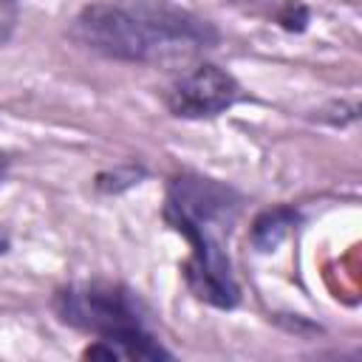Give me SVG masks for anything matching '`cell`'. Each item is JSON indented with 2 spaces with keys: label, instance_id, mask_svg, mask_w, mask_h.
Listing matches in <instances>:
<instances>
[{
  "label": "cell",
  "instance_id": "1",
  "mask_svg": "<svg viewBox=\"0 0 362 362\" xmlns=\"http://www.w3.org/2000/svg\"><path fill=\"white\" fill-rule=\"evenodd\" d=\"M71 34L79 45L119 62H189L218 42L209 20L167 0H99L85 6Z\"/></svg>",
  "mask_w": 362,
  "mask_h": 362
},
{
  "label": "cell",
  "instance_id": "4",
  "mask_svg": "<svg viewBox=\"0 0 362 362\" xmlns=\"http://www.w3.org/2000/svg\"><path fill=\"white\" fill-rule=\"evenodd\" d=\"M240 96L238 79L221 65L204 62L181 74L167 88V110L178 119H206L232 107Z\"/></svg>",
  "mask_w": 362,
  "mask_h": 362
},
{
  "label": "cell",
  "instance_id": "5",
  "mask_svg": "<svg viewBox=\"0 0 362 362\" xmlns=\"http://www.w3.org/2000/svg\"><path fill=\"white\" fill-rule=\"evenodd\" d=\"M85 356H99V359H170V351L161 348V342L147 334H124V337H110V339H96L93 345L85 348Z\"/></svg>",
  "mask_w": 362,
  "mask_h": 362
},
{
  "label": "cell",
  "instance_id": "7",
  "mask_svg": "<svg viewBox=\"0 0 362 362\" xmlns=\"http://www.w3.org/2000/svg\"><path fill=\"white\" fill-rule=\"evenodd\" d=\"M17 17H20V6H17V0H0V45L14 34V28H17Z\"/></svg>",
  "mask_w": 362,
  "mask_h": 362
},
{
  "label": "cell",
  "instance_id": "2",
  "mask_svg": "<svg viewBox=\"0 0 362 362\" xmlns=\"http://www.w3.org/2000/svg\"><path fill=\"white\" fill-rule=\"evenodd\" d=\"M238 212V195L204 175H175L167 187L164 218L178 229L192 252L184 263L187 286L198 300L218 308H232L240 297L223 235Z\"/></svg>",
  "mask_w": 362,
  "mask_h": 362
},
{
  "label": "cell",
  "instance_id": "6",
  "mask_svg": "<svg viewBox=\"0 0 362 362\" xmlns=\"http://www.w3.org/2000/svg\"><path fill=\"white\" fill-rule=\"evenodd\" d=\"M294 221H297V215L288 206H274V209L260 212L255 218V223H252V243L260 252H272L288 235V229L294 226Z\"/></svg>",
  "mask_w": 362,
  "mask_h": 362
},
{
  "label": "cell",
  "instance_id": "8",
  "mask_svg": "<svg viewBox=\"0 0 362 362\" xmlns=\"http://www.w3.org/2000/svg\"><path fill=\"white\" fill-rule=\"evenodd\" d=\"M6 249H8V235L0 229V252H6Z\"/></svg>",
  "mask_w": 362,
  "mask_h": 362
},
{
  "label": "cell",
  "instance_id": "9",
  "mask_svg": "<svg viewBox=\"0 0 362 362\" xmlns=\"http://www.w3.org/2000/svg\"><path fill=\"white\" fill-rule=\"evenodd\" d=\"M3 173H6V158L0 156V178H3Z\"/></svg>",
  "mask_w": 362,
  "mask_h": 362
},
{
  "label": "cell",
  "instance_id": "3",
  "mask_svg": "<svg viewBox=\"0 0 362 362\" xmlns=\"http://www.w3.org/2000/svg\"><path fill=\"white\" fill-rule=\"evenodd\" d=\"M54 308L65 325L96 334L99 339L124 337L144 328V308L139 297L116 283H74L65 286Z\"/></svg>",
  "mask_w": 362,
  "mask_h": 362
}]
</instances>
